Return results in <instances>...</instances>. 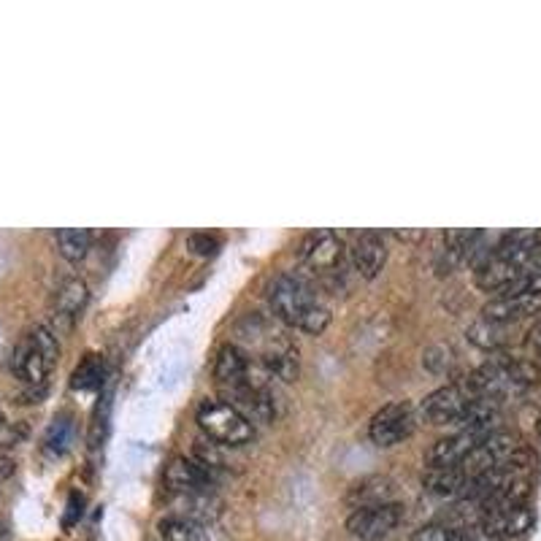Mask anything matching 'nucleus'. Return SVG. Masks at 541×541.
I'll return each mask as SVG.
<instances>
[{
  "instance_id": "1",
  "label": "nucleus",
  "mask_w": 541,
  "mask_h": 541,
  "mask_svg": "<svg viewBox=\"0 0 541 541\" xmlns=\"http://www.w3.org/2000/svg\"><path fill=\"white\" fill-rule=\"evenodd\" d=\"M541 255L539 233L533 230H514L498 239L493 252L482 260L474 271V282L487 293H504L506 287L520 282L523 276L536 271V260Z\"/></svg>"
},
{
  "instance_id": "2",
  "label": "nucleus",
  "mask_w": 541,
  "mask_h": 541,
  "mask_svg": "<svg viewBox=\"0 0 541 541\" xmlns=\"http://www.w3.org/2000/svg\"><path fill=\"white\" fill-rule=\"evenodd\" d=\"M533 382H536V368L531 363L512 358H496L474 368L463 387L474 398L501 404L509 395H520L523 390H528Z\"/></svg>"
},
{
  "instance_id": "3",
  "label": "nucleus",
  "mask_w": 541,
  "mask_h": 541,
  "mask_svg": "<svg viewBox=\"0 0 541 541\" xmlns=\"http://www.w3.org/2000/svg\"><path fill=\"white\" fill-rule=\"evenodd\" d=\"M57 358H60V344L55 333L44 325H36L17 341V347L11 352V371L25 385H44L49 374L55 371Z\"/></svg>"
},
{
  "instance_id": "4",
  "label": "nucleus",
  "mask_w": 541,
  "mask_h": 541,
  "mask_svg": "<svg viewBox=\"0 0 541 541\" xmlns=\"http://www.w3.org/2000/svg\"><path fill=\"white\" fill-rule=\"evenodd\" d=\"M536 312H541V268L523 276V279L514 282L512 287H506L504 293H498L496 298L482 309L485 320L498 322V325L525 320V317H531V314Z\"/></svg>"
},
{
  "instance_id": "5",
  "label": "nucleus",
  "mask_w": 541,
  "mask_h": 541,
  "mask_svg": "<svg viewBox=\"0 0 541 541\" xmlns=\"http://www.w3.org/2000/svg\"><path fill=\"white\" fill-rule=\"evenodd\" d=\"M198 425L214 444L241 447L255 439V425L225 401H203L198 406Z\"/></svg>"
},
{
  "instance_id": "6",
  "label": "nucleus",
  "mask_w": 541,
  "mask_h": 541,
  "mask_svg": "<svg viewBox=\"0 0 541 541\" xmlns=\"http://www.w3.org/2000/svg\"><path fill=\"white\" fill-rule=\"evenodd\" d=\"M268 303H271V312H274L276 320H282L290 328H301L303 320L320 301L314 298L303 279L293 274H282L276 276V282L268 290Z\"/></svg>"
},
{
  "instance_id": "7",
  "label": "nucleus",
  "mask_w": 541,
  "mask_h": 541,
  "mask_svg": "<svg viewBox=\"0 0 541 541\" xmlns=\"http://www.w3.org/2000/svg\"><path fill=\"white\" fill-rule=\"evenodd\" d=\"M404 520V506L387 501V504L358 506L347 517V531L360 541H385Z\"/></svg>"
},
{
  "instance_id": "8",
  "label": "nucleus",
  "mask_w": 541,
  "mask_h": 541,
  "mask_svg": "<svg viewBox=\"0 0 541 541\" xmlns=\"http://www.w3.org/2000/svg\"><path fill=\"white\" fill-rule=\"evenodd\" d=\"M474 401V395L468 393L463 385H447L433 390L425 401H422L420 412L425 422L431 425H455L463 420V414L468 412V406Z\"/></svg>"
},
{
  "instance_id": "9",
  "label": "nucleus",
  "mask_w": 541,
  "mask_h": 541,
  "mask_svg": "<svg viewBox=\"0 0 541 541\" xmlns=\"http://www.w3.org/2000/svg\"><path fill=\"white\" fill-rule=\"evenodd\" d=\"M214 468L203 466L195 458H176L166 468V485L179 498L209 496L214 490Z\"/></svg>"
},
{
  "instance_id": "10",
  "label": "nucleus",
  "mask_w": 541,
  "mask_h": 541,
  "mask_svg": "<svg viewBox=\"0 0 541 541\" xmlns=\"http://www.w3.org/2000/svg\"><path fill=\"white\" fill-rule=\"evenodd\" d=\"M536 517L528 504L512 506V509H496V512L479 514V533L490 541H512L531 531Z\"/></svg>"
},
{
  "instance_id": "11",
  "label": "nucleus",
  "mask_w": 541,
  "mask_h": 541,
  "mask_svg": "<svg viewBox=\"0 0 541 541\" xmlns=\"http://www.w3.org/2000/svg\"><path fill=\"white\" fill-rule=\"evenodd\" d=\"M517 447H520V441H517L514 433L509 431L487 433L485 439L479 441L477 447L468 452V458L460 463V468L466 471L468 477H477V474H485L490 468L501 466Z\"/></svg>"
},
{
  "instance_id": "12",
  "label": "nucleus",
  "mask_w": 541,
  "mask_h": 541,
  "mask_svg": "<svg viewBox=\"0 0 541 541\" xmlns=\"http://www.w3.org/2000/svg\"><path fill=\"white\" fill-rule=\"evenodd\" d=\"M414 431V414L409 404L382 406L368 425V436L376 447H393L398 441L409 439Z\"/></svg>"
},
{
  "instance_id": "13",
  "label": "nucleus",
  "mask_w": 541,
  "mask_h": 541,
  "mask_svg": "<svg viewBox=\"0 0 541 541\" xmlns=\"http://www.w3.org/2000/svg\"><path fill=\"white\" fill-rule=\"evenodd\" d=\"M301 260L314 271H331L341 263L344 257V241L339 239V233L331 228H322L309 233L301 241Z\"/></svg>"
},
{
  "instance_id": "14",
  "label": "nucleus",
  "mask_w": 541,
  "mask_h": 541,
  "mask_svg": "<svg viewBox=\"0 0 541 541\" xmlns=\"http://www.w3.org/2000/svg\"><path fill=\"white\" fill-rule=\"evenodd\" d=\"M482 439H485V433L474 431L452 433L447 439H439L433 444L431 450H428V455H425V463H428V468L460 466V463L468 458V452L474 450Z\"/></svg>"
},
{
  "instance_id": "15",
  "label": "nucleus",
  "mask_w": 541,
  "mask_h": 541,
  "mask_svg": "<svg viewBox=\"0 0 541 541\" xmlns=\"http://www.w3.org/2000/svg\"><path fill=\"white\" fill-rule=\"evenodd\" d=\"M352 257H355V268H358L363 279H376L387 263L385 236L379 230H363L355 239Z\"/></svg>"
},
{
  "instance_id": "16",
  "label": "nucleus",
  "mask_w": 541,
  "mask_h": 541,
  "mask_svg": "<svg viewBox=\"0 0 541 541\" xmlns=\"http://www.w3.org/2000/svg\"><path fill=\"white\" fill-rule=\"evenodd\" d=\"M249 371H252V360H249L236 344H228V347L220 349L217 363H214V379H217L225 390L247 385Z\"/></svg>"
},
{
  "instance_id": "17",
  "label": "nucleus",
  "mask_w": 541,
  "mask_h": 541,
  "mask_svg": "<svg viewBox=\"0 0 541 541\" xmlns=\"http://www.w3.org/2000/svg\"><path fill=\"white\" fill-rule=\"evenodd\" d=\"M260 363H263L268 374L282 379V382H295L298 374H301V358H298V349H295L290 341H271L266 352H263Z\"/></svg>"
},
{
  "instance_id": "18",
  "label": "nucleus",
  "mask_w": 541,
  "mask_h": 541,
  "mask_svg": "<svg viewBox=\"0 0 541 541\" xmlns=\"http://www.w3.org/2000/svg\"><path fill=\"white\" fill-rule=\"evenodd\" d=\"M468 474L460 466L428 468V474L422 479L425 490L436 498H463L468 487Z\"/></svg>"
},
{
  "instance_id": "19",
  "label": "nucleus",
  "mask_w": 541,
  "mask_h": 541,
  "mask_svg": "<svg viewBox=\"0 0 541 541\" xmlns=\"http://www.w3.org/2000/svg\"><path fill=\"white\" fill-rule=\"evenodd\" d=\"M157 531H160L163 541H209L211 539L209 523L195 520V517H187V514H166V517L157 523Z\"/></svg>"
},
{
  "instance_id": "20",
  "label": "nucleus",
  "mask_w": 541,
  "mask_h": 541,
  "mask_svg": "<svg viewBox=\"0 0 541 541\" xmlns=\"http://www.w3.org/2000/svg\"><path fill=\"white\" fill-rule=\"evenodd\" d=\"M84 303H87V285L82 279H68L55 295V317L71 325L84 309Z\"/></svg>"
},
{
  "instance_id": "21",
  "label": "nucleus",
  "mask_w": 541,
  "mask_h": 541,
  "mask_svg": "<svg viewBox=\"0 0 541 541\" xmlns=\"http://www.w3.org/2000/svg\"><path fill=\"white\" fill-rule=\"evenodd\" d=\"M57 249H60V255L65 260H71V263H79L87 257L92 244V230L87 228H63L57 230Z\"/></svg>"
},
{
  "instance_id": "22",
  "label": "nucleus",
  "mask_w": 541,
  "mask_h": 541,
  "mask_svg": "<svg viewBox=\"0 0 541 541\" xmlns=\"http://www.w3.org/2000/svg\"><path fill=\"white\" fill-rule=\"evenodd\" d=\"M468 341L471 344H477L479 349H498L506 344V336H504V325H498V322H490V320H477L471 328H468Z\"/></svg>"
},
{
  "instance_id": "23",
  "label": "nucleus",
  "mask_w": 541,
  "mask_h": 541,
  "mask_svg": "<svg viewBox=\"0 0 541 541\" xmlns=\"http://www.w3.org/2000/svg\"><path fill=\"white\" fill-rule=\"evenodd\" d=\"M412 541H468V533L458 525L428 523L412 533Z\"/></svg>"
},
{
  "instance_id": "24",
  "label": "nucleus",
  "mask_w": 541,
  "mask_h": 541,
  "mask_svg": "<svg viewBox=\"0 0 541 541\" xmlns=\"http://www.w3.org/2000/svg\"><path fill=\"white\" fill-rule=\"evenodd\" d=\"M71 422H68V417H60V420L52 422V428L46 431V452H55V455H60V452L68 447V441H71Z\"/></svg>"
},
{
  "instance_id": "25",
  "label": "nucleus",
  "mask_w": 541,
  "mask_h": 541,
  "mask_svg": "<svg viewBox=\"0 0 541 541\" xmlns=\"http://www.w3.org/2000/svg\"><path fill=\"white\" fill-rule=\"evenodd\" d=\"M101 360L95 358V355H87L82 360V366L74 371V387L84 390V387H92L98 379H101Z\"/></svg>"
},
{
  "instance_id": "26",
  "label": "nucleus",
  "mask_w": 541,
  "mask_h": 541,
  "mask_svg": "<svg viewBox=\"0 0 541 541\" xmlns=\"http://www.w3.org/2000/svg\"><path fill=\"white\" fill-rule=\"evenodd\" d=\"M328 322H331V312H328V309H325L322 303H317L312 312H309V317L303 320L301 331L312 333V336H320V333L325 331V328H328Z\"/></svg>"
},
{
  "instance_id": "27",
  "label": "nucleus",
  "mask_w": 541,
  "mask_h": 541,
  "mask_svg": "<svg viewBox=\"0 0 541 541\" xmlns=\"http://www.w3.org/2000/svg\"><path fill=\"white\" fill-rule=\"evenodd\" d=\"M22 436H25V428H22V425H11V422L0 414V450L19 444Z\"/></svg>"
},
{
  "instance_id": "28",
  "label": "nucleus",
  "mask_w": 541,
  "mask_h": 541,
  "mask_svg": "<svg viewBox=\"0 0 541 541\" xmlns=\"http://www.w3.org/2000/svg\"><path fill=\"white\" fill-rule=\"evenodd\" d=\"M187 244H190V249L198 252V255H214L217 247H220V241L209 236V233H193V236L187 239Z\"/></svg>"
},
{
  "instance_id": "29",
  "label": "nucleus",
  "mask_w": 541,
  "mask_h": 541,
  "mask_svg": "<svg viewBox=\"0 0 541 541\" xmlns=\"http://www.w3.org/2000/svg\"><path fill=\"white\" fill-rule=\"evenodd\" d=\"M528 352H531L533 363L541 366V322L531 331V339H528Z\"/></svg>"
},
{
  "instance_id": "30",
  "label": "nucleus",
  "mask_w": 541,
  "mask_h": 541,
  "mask_svg": "<svg viewBox=\"0 0 541 541\" xmlns=\"http://www.w3.org/2000/svg\"><path fill=\"white\" fill-rule=\"evenodd\" d=\"M0 541H6V523H3V517H0Z\"/></svg>"
}]
</instances>
